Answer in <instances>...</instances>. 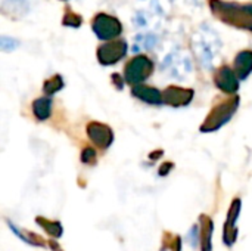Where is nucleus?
Returning <instances> with one entry per match:
<instances>
[{"instance_id": "f257e3e1", "label": "nucleus", "mask_w": 252, "mask_h": 251, "mask_svg": "<svg viewBox=\"0 0 252 251\" xmlns=\"http://www.w3.org/2000/svg\"><path fill=\"white\" fill-rule=\"evenodd\" d=\"M236 107H238V98H232V99L223 102L221 105L216 107L211 111L210 117L207 118L205 124L202 126V130L213 132V130L219 129L220 126H223L233 115V112L236 111Z\"/></svg>"}, {"instance_id": "f03ea898", "label": "nucleus", "mask_w": 252, "mask_h": 251, "mask_svg": "<svg viewBox=\"0 0 252 251\" xmlns=\"http://www.w3.org/2000/svg\"><path fill=\"white\" fill-rule=\"evenodd\" d=\"M152 62L146 56H136L126 67V80L131 84H139L152 72Z\"/></svg>"}, {"instance_id": "7ed1b4c3", "label": "nucleus", "mask_w": 252, "mask_h": 251, "mask_svg": "<svg viewBox=\"0 0 252 251\" xmlns=\"http://www.w3.org/2000/svg\"><path fill=\"white\" fill-rule=\"evenodd\" d=\"M93 30L99 36V38L111 40L121 34V24L114 16H109L106 13H99L93 21Z\"/></svg>"}, {"instance_id": "20e7f679", "label": "nucleus", "mask_w": 252, "mask_h": 251, "mask_svg": "<svg viewBox=\"0 0 252 251\" xmlns=\"http://www.w3.org/2000/svg\"><path fill=\"white\" fill-rule=\"evenodd\" d=\"M127 52V44L126 41L123 40H114V41H109L103 46L99 47L97 50V58L102 64H106V65H111V64H115L118 59H121Z\"/></svg>"}, {"instance_id": "39448f33", "label": "nucleus", "mask_w": 252, "mask_h": 251, "mask_svg": "<svg viewBox=\"0 0 252 251\" xmlns=\"http://www.w3.org/2000/svg\"><path fill=\"white\" fill-rule=\"evenodd\" d=\"M192 96H193V92L192 90H188V89H182V87H176V86H171L168 87L162 98H164V102L168 104V105H173V107H183V105H188L190 101H192Z\"/></svg>"}, {"instance_id": "423d86ee", "label": "nucleus", "mask_w": 252, "mask_h": 251, "mask_svg": "<svg viewBox=\"0 0 252 251\" xmlns=\"http://www.w3.org/2000/svg\"><path fill=\"white\" fill-rule=\"evenodd\" d=\"M87 132H89V136L90 139L100 148H108L111 143H112V132L109 127L103 126V124H99V123H90L89 127H87Z\"/></svg>"}, {"instance_id": "0eeeda50", "label": "nucleus", "mask_w": 252, "mask_h": 251, "mask_svg": "<svg viewBox=\"0 0 252 251\" xmlns=\"http://www.w3.org/2000/svg\"><path fill=\"white\" fill-rule=\"evenodd\" d=\"M216 83L226 93H235L238 90V87H239L238 78H236V72H233L227 67L219 70V72L216 74Z\"/></svg>"}, {"instance_id": "6e6552de", "label": "nucleus", "mask_w": 252, "mask_h": 251, "mask_svg": "<svg viewBox=\"0 0 252 251\" xmlns=\"http://www.w3.org/2000/svg\"><path fill=\"white\" fill-rule=\"evenodd\" d=\"M133 95L137 96L139 99L148 102V104H161L164 99L162 95L157 89L145 86V84H136L133 87Z\"/></svg>"}, {"instance_id": "1a4fd4ad", "label": "nucleus", "mask_w": 252, "mask_h": 251, "mask_svg": "<svg viewBox=\"0 0 252 251\" xmlns=\"http://www.w3.org/2000/svg\"><path fill=\"white\" fill-rule=\"evenodd\" d=\"M252 71V52L244 50L235 59V72L238 77L245 78Z\"/></svg>"}, {"instance_id": "9d476101", "label": "nucleus", "mask_w": 252, "mask_h": 251, "mask_svg": "<svg viewBox=\"0 0 252 251\" xmlns=\"http://www.w3.org/2000/svg\"><path fill=\"white\" fill-rule=\"evenodd\" d=\"M32 111H34V115L38 120H46L50 115V111H52V101H50V98L44 96V98L37 99L32 104Z\"/></svg>"}, {"instance_id": "9b49d317", "label": "nucleus", "mask_w": 252, "mask_h": 251, "mask_svg": "<svg viewBox=\"0 0 252 251\" xmlns=\"http://www.w3.org/2000/svg\"><path fill=\"white\" fill-rule=\"evenodd\" d=\"M61 87H62V78L59 75H55V77H52L50 80L46 81V84H44V93L47 96H50L55 92H58Z\"/></svg>"}, {"instance_id": "f8f14e48", "label": "nucleus", "mask_w": 252, "mask_h": 251, "mask_svg": "<svg viewBox=\"0 0 252 251\" xmlns=\"http://www.w3.org/2000/svg\"><path fill=\"white\" fill-rule=\"evenodd\" d=\"M38 223H40L49 234H52L53 237H61V234H62V232H61V231H62V229H61V225H58V223H49V222L44 223L43 219H38Z\"/></svg>"}, {"instance_id": "ddd939ff", "label": "nucleus", "mask_w": 252, "mask_h": 251, "mask_svg": "<svg viewBox=\"0 0 252 251\" xmlns=\"http://www.w3.org/2000/svg\"><path fill=\"white\" fill-rule=\"evenodd\" d=\"M80 22H81V19H80L77 15H74V13H66L65 19H63V24H66V25H74V27H78Z\"/></svg>"}, {"instance_id": "4468645a", "label": "nucleus", "mask_w": 252, "mask_h": 251, "mask_svg": "<svg viewBox=\"0 0 252 251\" xmlns=\"http://www.w3.org/2000/svg\"><path fill=\"white\" fill-rule=\"evenodd\" d=\"M94 158H96V152H94L92 148L84 149V152H83V155H81V161H84V163H92V161H94Z\"/></svg>"}]
</instances>
